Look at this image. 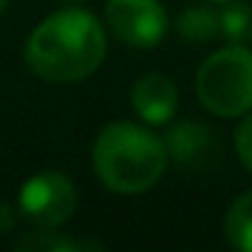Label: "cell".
I'll return each mask as SVG.
<instances>
[{
	"instance_id": "3",
	"label": "cell",
	"mask_w": 252,
	"mask_h": 252,
	"mask_svg": "<svg viewBox=\"0 0 252 252\" xmlns=\"http://www.w3.org/2000/svg\"><path fill=\"white\" fill-rule=\"evenodd\" d=\"M195 98L209 114L239 120L252 111V49L225 44L198 65Z\"/></svg>"
},
{
	"instance_id": "2",
	"label": "cell",
	"mask_w": 252,
	"mask_h": 252,
	"mask_svg": "<svg viewBox=\"0 0 252 252\" xmlns=\"http://www.w3.org/2000/svg\"><path fill=\"white\" fill-rule=\"evenodd\" d=\"M93 168L106 190L117 195H141L163 179L168 168V149L149 127L117 120L95 136Z\"/></svg>"
},
{
	"instance_id": "11",
	"label": "cell",
	"mask_w": 252,
	"mask_h": 252,
	"mask_svg": "<svg viewBox=\"0 0 252 252\" xmlns=\"http://www.w3.org/2000/svg\"><path fill=\"white\" fill-rule=\"evenodd\" d=\"M252 30V8L247 3L230 0L225 3V8L220 11V38H225L228 44H244L250 38Z\"/></svg>"
},
{
	"instance_id": "6",
	"label": "cell",
	"mask_w": 252,
	"mask_h": 252,
	"mask_svg": "<svg viewBox=\"0 0 252 252\" xmlns=\"http://www.w3.org/2000/svg\"><path fill=\"white\" fill-rule=\"evenodd\" d=\"M130 106L147 125H168L179 111V90L165 73H144L130 87Z\"/></svg>"
},
{
	"instance_id": "5",
	"label": "cell",
	"mask_w": 252,
	"mask_h": 252,
	"mask_svg": "<svg viewBox=\"0 0 252 252\" xmlns=\"http://www.w3.org/2000/svg\"><path fill=\"white\" fill-rule=\"evenodd\" d=\"M106 28L133 49H152L168 33V11L160 0H106Z\"/></svg>"
},
{
	"instance_id": "13",
	"label": "cell",
	"mask_w": 252,
	"mask_h": 252,
	"mask_svg": "<svg viewBox=\"0 0 252 252\" xmlns=\"http://www.w3.org/2000/svg\"><path fill=\"white\" fill-rule=\"evenodd\" d=\"M19 206H11L8 201H0V233H11L19 222Z\"/></svg>"
},
{
	"instance_id": "4",
	"label": "cell",
	"mask_w": 252,
	"mask_h": 252,
	"mask_svg": "<svg viewBox=\"0 0 252 252\" xmlns=\"http://www.w3.org/2000/svg\"><path fill=\"white\" fill-rule=\"evenodd\" d=\"M79 192L71 176L60 171H41L22 185L17 198L19 214L33 228H60L73 217Z\"/></svg>"
},
{
	"instance_id": "14",
	"label": "cell",
	"mask_w": 252,
	"mask_h": 252,
	"mask_svg": "<svg viewBox=\"0 0 252 252\" xmlns=\"http://www.w3.org/2000/svg\"><path fill=\"white\" fill-rule=\"evenodd\" d=\"M203 3H220V6H225V3H230V0H203Z\"/></svg>"
},
{
	"instance_id": "10",
	"label": "cell",
	"mask_w": 252,
	"mask_h": 252,
	"mask_svg": "<svg viewBox=\"0 0 252 252\" xmlns=\"http://www.w3.org/2000/svg\"><path fill=\"white\" fill-rule=\"evenodd\" d=\"M222 233L228 244L239 252H252V190L241 192L225 212Z\"/></svg>"
},
{
	"instance_id": "8",
	"label": "cell",
	"mask_w": 252,
	"mask_h": 252,
	"mask_svg": "<svg viewBox=\"0 0 252 252\" xmlns=\"http://www.w3.org/2000/svg\"><path fill=\"white\" fill-rule=\"evenodd\" d=\"M176 35L187 44H212L220 38V11L212 6H187L174 19Z\"/></svg>"
},
{
	"instance_id": "17",
	"label": "cell",
	"mask_w": 252,
	"mask_h": 252,
	"mask_svg": "<svg viewBox=\"0 0 252 252\" xmlns=\"http://www.w3.org/2000/svg\"><path fill=\"white\" fill-rule=\"evenodd\" d=\"M250 44H252V30H250Z\"/></svg>"
},
{
	"instance_id": "9",
	"label": "cell",
	"mask_w": 252,
	"mask_h": 252,
	"mask_svg": "<svg viewBox=\"0 0 252 252\" xmlns=\"http://www.w3.org/2000/svg\"><path fill=\"white\" fill-rule=\"evenodd\" d=\"M14 250L25 252H79V250H103L100 241H76L57 233L55 228H35L28 233L17 236Z\"/></svg>"
},
{
	"instance_id": "7",
	"label": "cell",
	"mask_w": 252,
	"mask_h": 252,
	"mask_svg": "<svg viewBox=\"0 0 252 252\" xmlns=\"http://www.w3.org/2000/svg\"><path fill=\"white\" fill-rule=\"evenodd\" d=\"M163 141L168 149V160H174L179 168H206L217 155L214 130L198 120L176 122Z\"/></svg>"
},
{
	"instance_id": "16",
	"label": "cell",
	"mask_w": 252,
	"mask_h": 252,
	"mask_svg": "<svg viewBox=\"0 0 252 252\" xmlns=\"http://www.w3.org/2000/svg\"><path fill=\"white\" fill-rule=\"evenodd\" d=\"M68 3H82V0H68Z\"/></svg>"
},
{
	"instance_id": "1",
	"label": "cell",
	"mask_w": 252,
	"mask_h": 252,
	"mask_svg": "<svg viewBox=\"0 0 252 252\" xmlns=\"http://www.w3.org/2000/svg\"><path fill=\"white\" fill-rule=\"evenodd\" d=\"M106 46V25L93 11L73 6L35 25L25 44V63L44 82L76 84L103 65Z\"/></svg>"
},
{
	"instance_id": "12",
	"label": "cell",
	"mask_w": 252,
	"mask_h": 252,
	"mask_svg": "<svg viewBox=\"0 0 252 252\" xmlns=\"http://www.w3.org/2000/svg\"><path fill=\"white\" fill-rule=\"evenodd\" d=\"M233 149H236L239 163L252 174V111L239 117V125L233 130Z\"/></svg>"
},
{
	"instance_id": "15",
	"label": "cell",
	"mask_w": 252,
	"mask_h": 252,
	"mask_svg": "<svg viewBox=\"0 0 252 252\" xmlns=\"http://www.w3.org/2000/svg\"><path fill=\"white\" fill-rule=\"evenodd\" d=\"M6 6H8V0H0V14L6 11Z\"/></svg>"
}]
</instances>
